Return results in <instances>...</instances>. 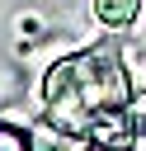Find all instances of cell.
Segmentation results:
<instances>
[{"label":"cell","mask_w":146,"mask_h":151,"mask_svg":"<svg viewBox=\"0 0 146 151\" xmlns=\"http://www.w3.org/2000/svg\"><path fill=\"white\" fill-rule=\"evenodd\" d=\"M52 127L71 137H104V118H118L132 99V80L113 47H89L57 61L42 80Z\"/></svg>","instance_id":"1"},{"label":"cell","mask_w":146,"mask_h":151,"mask_svg":"<svg viewBox=\"0 0 146 151\" xmlns=\"http://www.w3.org/2000/svg\"><path fill=\"white\" fill-rule=\"evenodd\" d=\"M137 5H141V0H94V14H99V24H108V28H127V24L137 19Z\"/></svg>","instance_id":"2"},{"label":"cell","mask_w":146,"mask_h":151,"mask_svg":"<svg viewBox=\"0 0 146 151\" xmlns=\"http://www.w3.org/2000/svg\"><path fill=\"white\" fill-rule=\"evenodd\" d=\"M0 146H9V151H24V146H28V132H24V127H9V123H0Z\"/></svg>","instance_id":"3"}]
</instances>
